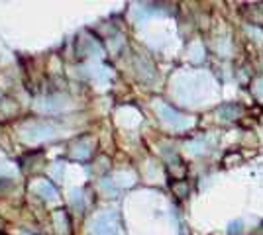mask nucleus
<instances>
[{
  "mask_svg": "<svg viewBox=\"0 0 263 235\" xmlns=\"http://www.w3.org/2000/svg\"><path fill=\"white\" fill-rule=\"evenodd\" d=\"M34 192L37 194V196H41V198H45V200H51V198L57 196V190L53 188L51 182H47V181H37L35 182Z\"/></svg>",
  "mask_w": 263,
  "mask_h": 235,
  "instance_id": "nucleus-3",
  "label": "nucleus"
},
{
  "mask_svg": "<svg viewBox=\"0 0 263 235\" xmlns=\"http://www.w3.org/2000/svg\"><path fill=\"white\" fill-rule=\"evenodd\" d=\"M159 114H161V118H163V122L165 124H169V126L173 127H183L185 126V120H183V116H179L175 110H171L169 106H159Z\"/></svg>",
  "mask_w": 263,
  "mask_h": 235,
  "instance_id": "nucleus-2",
  "label": "nucleus"
},
{
  "mask_svg": "<svg viewBox=\"0 0 263 235\" xmlns=\"http://www.w3.org/2000/svg\"><path fill=\"white\" fill-rule=\"evenodd\" d=\"M118 221H116V216L114 214H100L92 219L90 223V233L92 235H116V227Z\"/></svg>",
  "mask_w": 263,
  "mask_h": 235,
  "instance_id": "nucleus-1",
  "label": "nucleus"
},
{
  "mask_svg": "<svg viewBox=\"0 0 263 235\" xmlns=\"http://www.w3.org/2000/svg\"><path fill=\"white\" fill-rule=\"evenodd\" d=\"M73 204H75V206H77V208H83V202H81V192H79V190H75V192H73Z\"/></svg>",
  "mask_w": 263,
  "mask_h": 235,
  "instance_id": "nucleus-4",
  "label": "nucleus"
},
{
  "mask_svg": "<svg viewBox=\"0 0 263 235\" xmlns=\"http://www.w3.org/2000/svg\"><path fill=\"white\" fill-rule=\"evenodd\" d=\"M255 96H257V98H263V79L255 85Z\"/></svg>",
  "mask_w": 263,
  "mask_h": 235,
  "instance_id": "nucleus-5",
  "label": "nucleus"
}]
</instances>
